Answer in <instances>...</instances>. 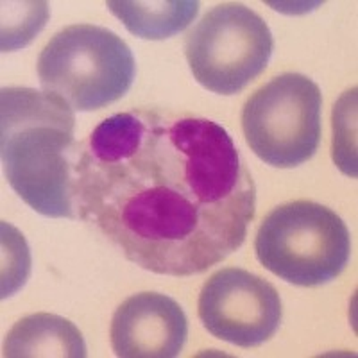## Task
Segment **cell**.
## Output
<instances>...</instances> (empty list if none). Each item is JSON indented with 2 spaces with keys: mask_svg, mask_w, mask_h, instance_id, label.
<instances>
[{
  "mask_svg": "<svg viewBox=\"0 0 358 358\" xmlns=\"http://www.w3.org/2000/svg\"><path fill=\"white\" fill-rule=\"evenodd\" d=\"M73 204L134 265L185 278L244 244L257 185L220 124L134 108L104 118L79 145Z\"/></svg>",
  "mask_w": 358,
  "mask_h": 358,
  "instance_id": "1",
  "label": "cell"
},
{
  "mask_svg": "<svg viewBox=\"0 0 358 358\" xmlns=\"http://www.w3.org/2000/svg\"><path fill=\"white\" fill-rule=\"evenodd\" d=\"M76 115L56 95L9 86L0 94V155L8 183L40 215L76 219Z\"/></svg>",
  "mask_w": 358,
  "mask_h": 358,
  "instance_id": "2",
  "label": "cell"
},
{
  "mask_svg": "<svg viewBox=\"0 0 358 358\" xmlns=\"http://www.w3.org/2000/svg\"><path fill=\"white\" fill-rule=\"evenodd\" d=\"M136 62L129 45L101 25L73 24L54 34L38 57L45 94L73 111H94L122 99L133 86Z\"/></svg>",
  "mask_w": 358,
  "mask_h": 358,
  "instance_id": "3",
  "label": "cell"
},
{
  "mask_svg": "<svg viewBox=\"0 0 358 358\" xmlns=\"http://www.w3.org/2000/svg\"><path fill=\"white\" fill-rule=\"evenodd\" d=\"M255 252L280 280L297 287H319L346 268L351 257L350 229L324 204L290 201L262 220Z\"/></svg>",
  "mask_w": 358,
  "mask_h": 358,
  "instance_id": "4",
  "label": "cell"
},
{
  "mask_svg": "<svg viewBox=\"0 0 358 358\" xmlns=\"http://www.w3.org/2000/svg\"><path fill=\"white\" fill-rule=\"evenodd\" d=\"M322 94L303 73L276 76L242 108V131L251 151L271 167L294 169L321 143Z\"/></svg>",
  "mask_w": 358,
  "mask_h": 358,
  "instance_id": "5",
  "label": "cell"
},
{
  "mask_svg": "<svg viewBox=\"0 0 358 358\" xmlns=\"http://www.w3.org/2000/svg\"><path fill=\"white\" fill-rule=\"evenodd\" d=\"M267 22L238 2H224L201 18L185 40V56L197 83L219 95H235L260 76L273 56Z\"/></svg>",
  "mask_w": 358,
  "mask_h": 358,
  "instance_id": "6",
  "label": "cell"
},
{
  "mask_svg": "<svg viewBox=\"0 0 358 358\" xmlns=\"http://www.w3.org/2000/svg\"><path fill=\"white\" fill-rule=\"evenodd\" d=\"M197 312L213 337L238 348L267 342L283 317L278 290L262 276L238 267L220 268L208 278Z\"/></svg>",
  "mask_w": 358,
  "mask_h": 358,
  "instance_id": "7",
  "label": "cell"
},
{
  "mask_svg": "<svg viewBox=\"0 0 358 358\" xmlns=\"http://www.w3.org/2000/svg\"><path fill=\"white\" fill-rule=\"evenodd\" d=\"M110 337L120 358H174L187 344L188 321L172 297L140 292L115 310Z\"/></svg>",
  "mask_w": 358,
  "mask_h": 358,
  "instance_id": "8",
  "label": "cell"
},
{
  "mask_svg": "<svg viewBox=\"0 0 358 358\" xmlns=\"http://www.w3.org/2000/svg\"><path fill=\"white\" fill-rule=\"evenodd\" d=\"M6 358H85L83 334L69 319L54 313H31L13 326L4 338Z\"/></svg>",
  "mask_w": 358,
  "mask_h": 358,
  "instance_id": "9",
  "label": "cell"
},
{
  "mask_svg": "<svg viewBox=\"0 0 358 358\" xmlns=\"http://www.w3.org/2000/svg\"><path fill=\"white\" fill-rule=\"evenodd\" d=\"M106 8L134 36L143 40H165L181 33L199 13L194 0H110Z\"/></svg>",
  "mask_w": 358,
  "mask_h": 358,
  "instance_id": "10",
  "label": "cell"
},
{
  "mask_svg": "<svg viewBox=\"0 0 358 358\" xmlns=\"http://www.w3.org/2000/svg\"><path fill=\"white\" fill-rule=\"evenodd\" d=\"M22 17L9 13L2 24V52L20 49L33 40L34 34L43 29L49 18V8L45 2H24Z\"/></svg>",
  "mask_w": 358,
  "mask_h": 358,
  "instance_id": "11",
  "label": "cell"
},
{
  "mask_svg": "<svg viewBox=\"0 0 358 358\" xmlns=\"http://www.w3.org/2000/svg\"><path fill=\"white\" fill-rule=\"evenodd\" d=\"M348 99H350V92L344 94V97L338 101L334 111V159L341 167L342 172H346L351 178H357V158H355V149L350 143V120H348V113H350L351 106H348Z\"/></svg>",
  "mask_w": 358,
  "mask_h": 358,
  "instance_id": "12",
  "label": "cell"
}]
</instances>
